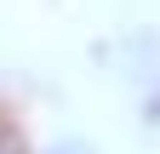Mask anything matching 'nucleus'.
Instances as JSON below:
<instances>
[{"label":"nucleus","instance_id":"obj_1","mask_svg":"<svg viewBox=\"0 0 160 154\" xmlns=\"http://www.w3.org/2000/svg\"><path fill=\"white\" fill-rule=\"evenodd\" d=\"M109 63L120 74V86L132 91V103L143 108V120L160 126V29H137L126 40H114Z\"/></svg>","mask_w":160,"mask_h":154},{"label":"nucleus","instance_id":"obj_2","mask_svg":"<svg viewBox=\"0 0 160 154\" xmlns=\"http://www.w3.org/2000/svg\"><path fill=\"white\" fill-rule=\"evenodd\" d=\"M0 154H29V148H23V137H17L6 120H0Z\"/></svg>","mask_w":160,"mask_h":154}]
</instances>
